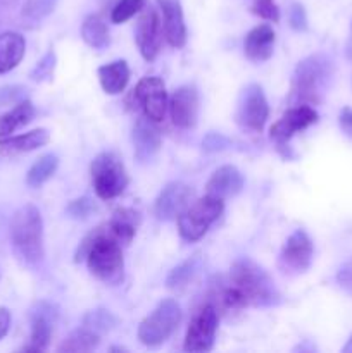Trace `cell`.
Masks as SVG:
<instances>
[{
	"label": "cell",
	"instance_id": "24",
	"mask_svg": "<svg viewBox=\"0 0 352 353\" xmlns=\"http://www.w3.org/2000/svg\"><path fill=\"white\" fill-rule=\"evenodd\" d=\"M100 86L109 95H117L126 88L130 81V68L126 61H114L99 68Z\"/></svg>",
	"mask_w": 352,
	"mask_h": 353
},
{
	"label": "cell",
	"instance_id": "41",
	"mask_svg": "<svg viewBox=\"0 0 352 353\" xmlns=\"http://www.w3.org/2000/svg\"><path fill=\"white\" fill-rule=\"evenodd\" d=\"M10 327V312L6 307H0V340L7 334Z\"/></svg>",
	"mask_w": 352,
	"mask_h": 353
},
{
	"label": "cell",
	"instance_id": "32",
	"mask_svg": "<svg viewBox=\"0 0 352 353\" xmlns=\"http://www.w3.org/2000/svg\"><path fill=\"white\" fill-rule=\"evenodd\" d=\"M55 68V54L54 50H48L43 57L40 59V62H37V65L31 71L30 78L33 81H43V79L52 78Z\"/></svg>",
	"mask_w": 352,
	"mask_h": 353
},
{
	"label": "cell",
	"instance_id": "5",
	"mask_svg": "<svg viewBox=\"0 0 352 353\" xmlns=\"http://www.w3.org/2000/svg\"><path fill=\"white\" fill-rule=\"evenodd\" d=\"M224 202L217 196L206 195L190 203L178 216V231L183 240L197 241L207 233L213 223L223 214Z\"/></svg>",
	"mask_w": 352,
	"mask_h": 353
},
{
	"label": "cell",
	"instance_id": "19",
	"mask_svg": "<svg viewBox=\"0 0 352 353\" xmlns=\"http://www.w3.org/2000/svg\"><path fill=\"white\" fill-rule=\"evenodd\" d=\"M207 195L224 200L238 195L244 188V176L235 165H221L207 181Z\"/></svg>",
	"mask_w": 352,
	"mask_h": 353
},
{
	"label": "cell",
	"instance_id": "33",
	"mask_svg": "<svg viewBox=\"0 0 352 353\" xmlns=\"http://www.w3.org/2000/svg\"><path fill=\"white\" fill-rule=\"evenodd\" d=\"M97 205L90 196H81V199L72 200L68 205V214L72 219H86L95 212Z\"/></svg>",
	"mask_w": 352,
	"mask_h": 353
},
{
	"label": "cell",
	"instance_id": "38",
	"mask_svg": "<svg viewBox=\"0 0 352 353\" xmlns=\"http://www.w3.org/2000/svg\"><path fill=\"white\" fill-rule=\"evenodd\" d=\"M290 24H292L293 30H306L307 28V17L306 10L300 3H293L292 9H290Z\"/></svg>",
	"mask_w": 352,
	"mask_h": 353
},
{
	"label": "cell",
	"instance_id": "10",
	"mask_svg": "<svg viewBox=\"0 0 352 353\" xmlns=\"http://www.w3.org/2000/svg\"><path fill=\"white\" fill-rule=\"evenodd\" d=\"M314 247L309 234L304 230H297L286 238L285 245L280 254V265L285 272L290 274H300L309 269L313 262Z\"/></svg>",
	"mask_w": 352,
	"mask_h": 353
},
{
	"label": "cell",
	"instance_id": "1",
	"mask_svg": "<svg viewBox=\"0 0 352 353\" xmlns=\"http://www.w3.org/2000/svg\"><path fill=\"white\" fill-rule=\"evenodd\" d=\"M280 302V293L268 272L248 259L237 261L230 278L213 292L216 309L240 310L245 307H271Z\"/></svg>",
	"mask_w": 352,
	"mask_h": 353
},
{
	"label": "cell",
	"instance_id": "36",
	"mask_svg": "<svg viewBox=\"0 0 352 353\" xmlns=\"http://www.w3.org/2000/svg\"><path fill=\"white\" fill-rule=\"evenodd\" d=\"M26 88L21 85H6L0 86V109L7 105H16L17 102L24 100Z\"/></svg>",
	"mask_w": 352,
	"mask_h": 353
},
{
	"label": "cell",
	"instance_id": "17",
	"mask_svg": "<svg viewBox=\"0 0 352 353\" xmlns=\"http://www.w3.org/2000/svg\"><path fill=\"white\" fill-rule=\"evenodd\" d=\"M159 9L162 12V30L166 40L175 48L185 47L186 26L183 19V9L179 0H157Z\"/></svg>",
	"mask_w": 352,
	"mask_h": 353
},
{
	"label": "cell",
	"instance_id": "34",
	"mask_svg": "<svg viewBox=\"0 0 352 353\" xmlns=\"http://www.w3.org/2000/svg\"><path fill=\"white\" fill-rule=\"evenodd\" d=\"M55 3H57V0H28L23 14L28 17H33V19H41L54 10Z\"/></svg>",
	"mask_w": 352,
	"mask_h": 353
},
{
	"label": "cell",
	"instance_id": "8",
	"mask_svg": "<svg viewBox=\"0 0 352 353\" xmlns=\"http://www.w3.org/2000/svg\"><path fill=\"white\" fill-rule=\"evenodd\" d=\"M217 309L213 303H206L193 316L185 336V352H209L214 345L217 331Z\"/></svg>",
	"mask_w": 352,
	"mask_h": 353
},
{
	"label": "cell",
	"instance_id": "42",
	"mask_svg": "<svg viewBox=\"0 0 352 353\" xmlns=\"http://www.w3.org/2000/svg\"><path fill=\"white\" fill-rule=\"evenodd\" d=\"M344 353H352V336L349 338V341H347V345H345L344 347V350H342Z\"/></svg>",
	"mask_w": 352,
	"mask_h": 353
},
{
	"label": "cell",
	"instance_id": "40",
	"mask_svg": "<svg viewBox=\"0 0 352 353\" xmlns=\"http://www.w3.org/2000/svg\"><path fill=\"white\" fill-rule=\"evenodd\" d=\"M338 123H340L342 131H344L347 137L352 138V109L351 107H345L340 112V117H338Z\"/></svg>",
	"mask_w": 352,
	"mask_h": 353
},
{
	"label": "cell",
	"instance_id": "31",
	"mask_svg": "<svg viewBox=\"0 0 352 353\" xmlns=\"http://www.w3.org/2000/svg\"><path fill=\"white\" fill-rule=\"evenodd\" d=\"M114 324H116V319H114L113 314L109 310H93L88 316L85 317V326L90 327V330L97 331L100 334V331H109L113 330Z\"/></svg>",
	"mask_w": 352,
	"mask_h": 353
},
{
	"label": "cell",
	"instance_id": "27",
	"mask_svg": "<svg viewBox=\"0 0 352 353\" xmlns=\"http://www.w3.org/2000/svg\"><path fill=\"white\" fill-rule=\"evenodd\" d=\"M59 168V159L55 154H45L35 161L30 171L26 174V183L31 188H38L43 183H47L55 174Z\"/></svg>",
	"mask_w": 352,
	"mask_h": 353
},
{
	"label": "cell",
	"instance_id": "22",
	"mask_svg": "<svg viewBox=\"0 0 352 353\" xmlns=\"http://www.w3.org/2000/svg\"><path fill=\"white\" fill-rule=\"evenodd\" d=\"M26 41L21 33L16 31H3L0 33V76L7 74L23 61Z\"/></svg>",
	"mask_w": 352,
	"mask_h": 353
},
{
	"label": "cell",
	"instance_id": "11",
	"mask_svg": "<svg viewBox=\"0 0 352 353\" xmlns=\"http://www.w3.org/2000/svg\"><path fill=\"white\" fill-rule=\"evenodd\" d=\"M269 116V105L264 92L259 85H248L242 93L237 110V121L240 126L251 131H261Z\"/></svg>",
	"mask_w": 352,
	"mask_h": 353
},
{
	"label": "cell",
	"instance_id": "23",
	"mask_svg": "<svg viewBox=\"0 0 352 353\" xmlns=\"http://www.w3.org/2000/svg\"><path fill=\"white\" fill-rule=\"evenodd\" d=\"M140 224V216L138 212L131 209H119L114 212L113 219L109 223L102 224L104 230L114 238V240L119 241L121 245H130L131 240L137 234V228Z\"/></svg>",
	"mask_w": 352,
	"mask_h": 353
},
{
	"label": "cell",
	"instance_id": "3",
	"mask_svg": "<svg viewBox=\"0 0 352 353\" xmlns=\"http://www.w3.org/2000/svg\"><path fill=\"white\" fill-rule=\"evenodd\" d=\"M333 76V62L324 54H314L297 64L292 76L289 102L292 105H314L326 93Z\"/></svg>",
	"mask_w": 352,
	"mask_h": 353
},
{
	"label": "cell",
	"instance_id": "2",
	"mask_svg": "<svg viewBox=\"0 0 352 353\" xmlns=\"http://www.w3.org/2000/svg\"><path fill=\"white\" fill-rule=\"evenodd\" d=\"M86 259L90 272L106 285H119L123 281L124 259L123 248L114 240L104 226L97 228L90 236L85 238L81 247L76 252V262Z\"/></svg>",
	"mask_w": 352,
	"mask_h": 353
},
{
	"label": "cell",
	"instance_id": "9",
	"mask_svg": "<svg viewBox=\"0 0 352 353\" xmlns=\"http://www.w3.org/2000/svg\"><path fill=\"white\" fill-rule=\"evenodd\" d=\"M133 97L147 119L154 121V123H161L164 119L169 102L166 85L161 78L147 76V78L140 79L137 88L133 90Z\"/></svg>",
	"mask_w": 352,
	"mask_h": 353
},
{
	"label": "cell",
	"instance_id": "13",
	"mask_svg": "<svg viewBox=\"0 0 352 353\" xmlns=\"http://www.w3.org/2000/svg\"><path fill=\"white\" fill-rule=\"evenodd\" d=\"M317 121V112L311 105H293L276 121L269 134L278 143H285L299 131L313 126Z\"/></svg>",
	"mask_w": 352,
	"mask_h": 353
},
{
	"label": "cell",
	"instance_id": "28",
	"mask_svg": "<svg viewBox=\"0 0 352 353\" xmlns=\"http://www.w3.org/2000/svg\"><path fill=\"white\" fill-rule=\"evenodd\" d=\"M100 343V334L97 331L90 330V327H79V330L72 331L62 345L59 347V352H92Z\"/></svg>",
	"mask_w": 352,
	"mask_h": 353
},
{
	"label": "cell",
	"instance_id": "37",
	"mask_svg": "<svg viewBox=\"0 0 352 353\" xmlns=\"http://www.w3.org/2000/svg\"><path fill=\"white\" fill-rule=\"evenodd\" d=\"M337 283L345 293L352 295V257L347 262L342 264V268L337 272Z\"/></svg>",
	"mask_w": 352,
	"mask_h": 353
},
{
	"label": "cell",
	"instance_id": "39",
	"mask_svg": "<svg viewBox=\"0 0 352 353\" xmlns=\"http://www.w3.org/2000/svg\"><path fill=\"white\" fill-rule=\"evenodd\" d=\"M228 140L224 137H221V134H209V137L204 140V148L209 152H214V150H221L223 147H226Z\"/></svg>",
	"mask_w": 352,
	"mask_h": 353
},
{
	"label": "cell",
	"instance_id": "16",
	"mask_svg": "<svg viewBox=\"0 0 352 353\" xmlns=\"http://www.w3.org/2000/svg\"><path fill=\"white\" fill-rule=\"evenodd\" d=\"M190 199H192V190L185 183H169L155 200V216L161 221L178 219L179 214L190 205Z\"/></svg>",
	"mask_w": 352,
	"mask_h": 353
},
{
	"label": "cell",
	"instance_id": "15",
	"mask_svg": "<svg viewBox=\"0 0 352 353\" xmlns=\"http://www.w3.org/2000/svg\"><path fill=\"white\" fill-rule=\"evenodd\" d=\"M168 107L175 126L182 130H190L195 126L199 117V93L195 86H179L169 99Z\"/></svg>",
	"mask_w": 352,
	"mask_h": 353
},
{
	"label": "cell",
	"instance_id": "14",
	"mask_svg": "<svg viewBox=\"0 0 352 353\" xmlns=\"http://www.w3.org/2000/svg\"><path fill=\"white\" fill-rule=\"evenodd\" d=\"M57 321V309L48 302H40L31 310V334L26 352H43L50 343L54 324Z\"/></svg>",
	"mask_w": 352,
	"mask_h": 353
},
{
	"label": "cell",
	"instance_id": "18",
	"mask_svg": "<svg viewBox=\"0 0 352 353\" xmlns=\"http://www.w3.org/2000/svg\"><path fill=\"white\" fill-rule=\"evenodd\" d=\"M133 145H135V157L140 162H148L157 155L161 150V133L154 126V121L138 119L133 128Z\"/></svg>",
	"mask_w": 352,
	"mask_h": 353
},
{
	"label": "cell",
	"instance_id": "26",
	"mask_svg": "<svg viewBox=\"0 0 352 353\" xmlns=\"http://www.w3.org/2000/svg\"><path fill=\"white\" fill-rule=\"evenodd\" d=\"M81 38L86 45L95 50H102L109 45V30L104 19L97 14H90L81 24Z\"/></svg>",
	"mask_w": 352,
	"mask_h": 353
},
{
	"label": "cell",
	"instance_id": "4",
	"mask_svg": "<svg viewBox=\"0 0 352 353\" xmlns=\"http://www.w3.org/2000/svg\"><path fill=\"white\" fill-rule=\"evenodd\" d=\"M12 250L21 262L35 265L43 259V221L33 203L19 207L9 224Z\"/></svg>",
	"mask_w": 352,
	"mask_h": 353
},
{
	"label": "cell",
	"instance_id": "30",
	"mask_svg": "<svg viewBox=\"0 0 352 353\" xmlns=\"http://www.w3.org/2000/svg\"><path fill=\"white\" fill-rule=\"evenodd\" d=\"M145 7V0H119L110 12V21L116 24L126 23L128 19L140 12Z\"/></svg>",
	"mask_w": 352,
	"mask_h": 353
},
{
	"label": "cell",
	"instance_id": "29",
	"mask_svg": "<svg viewBox=\"0 0 352 353\" xmlns=\"http://www.w3.org/2000/svg\"><path fill=\"white\" fill-rule=\"evenodd\" d=\"M199 255L188 259V261L182 262L179 265H176L171 272H169L168 279H166V285L171 290H183L190 283V279L195 276L197 269H199Z\"/></svg>",
	"mask_w": 352,
	"mask_h": 353
},
{
	"label": "cell",
	"instance_id": "35",
	"mask_svg": "<svg viewBox=\"0 0 352 353\" xmlns=\"http://www.w3.org/2000/svg\"><path fill=\"white\" fill-rule=\"evenodd\" d=\"M251 10L255 14V16L262 17L266 21H276L280 19V10L276 7L275 0H252Z\"/></svg>",
	"mask_w": 352,
	"mask_h": 353
},
{
	"label": "cell",
	"instance_id": "6",
	"mask_svg": "<svg viewBox=\"0 0 352 353\" xmlns=\"http://www.w3.org/2000/svg\"><path fill=\"white\" fill-rule=\"evenodd\" d=\"M182 321V309L178 302L166 299L145 317L138 326V340L147 347H159L164 343Z\"/></svg>",
	"mask_w": 352,
	"mask_h": 353
},
{
	"label": "cell",
	"instance_id": "25",
	"mask_svg": "<svg viewBox=\"0 0 352 353\" xmlns=\"http://www.w3.org/2000/svg\"><path fill=\"white\" fill-rule=\"evenodd\" d=\"M35 117V105L30 100H21L10 110L0 116V138L10 137L17 130L30 124Z\"/></svg>",
	"mask_w": 352,
	"mask_h": 353
},
{
	"label": "cell",
	"instance_id": "7",
	"mask_svg": "<svg viewBox=\"0 0 352 353\" xmlns=\"http://www.w3.org/2000/svg\"><path fill=\"white\" fill-rule=\"evenodd\" d=\"M90 172L95 193L102 200L116 199L128 186V174L123 161L113 152H102L97 155Z\"/></svg>",
	"mask_w": 352,
	"mask_h": 353
},
{
	"label": "cell",
	"instance_id": "12",
	"mask_svg": "<svg viewBox=\"0 0 352 353\" xmlns=\"http://www.w3.org/2000/svg\"><path fill=\"white\" fill-rule=\"evenodd\" d=\"M135 40H137L138 50L145 61H154L157 57L162 45V23L157 10L147 7L140 14L135 30Z\"/></svg>",
	"mask_w": 352,
	"mask_h": 353
},
{
	"label": "cell",
	"instance_id": "21",
	"mask_svg": "<svg viewBox=\"0 0 352 353\" xmlns=\"http://www.w3.org/2000/svg\"><path fill=\"white\" fill-rule=\"evenodd\" d=\"M273 45H275V31L269 24H259L252 28L245 37L244 50L251 61L262 62L268 61L273 55Z\"/></svg>",
	"mask_w": 352,
	"mask_h": 353
},
{
	"label": "cell",
	"instance_id": "20",
	"mask_svg": "<svg viewBox=\"0 0 352 353\" xmlns=\"http://www.w3.org/2000/svg\"><path fill=\"white\" fill-rule=\"evenodd\" d=\"M48 140H50V133L47 130H43V128L17 134V137H12V134L10 137H3L0 138V155L2 157H10V155L33 152L37 148L47 145Z\"/></svg>",
	"mask_w": 352,
	"mask_h": 353
}]
</instances>
